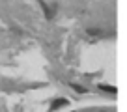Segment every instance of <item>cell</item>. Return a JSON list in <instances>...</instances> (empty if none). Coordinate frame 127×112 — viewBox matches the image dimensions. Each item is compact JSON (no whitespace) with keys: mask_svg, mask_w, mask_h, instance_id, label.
Wrapping results in <instances>:
<instances>
[{"mask_svg":"<svg viewBox=\"0 0 127 112\" xmlns=\"http://www.w3.org/2000/svg\"><path fill=\"white\" fill-rule=\"evenodd\" d=\"M39 4H41V8H43V11H45V17H47V19H51V17H52V11L49 9V6L45 4L43 0H39Z\"/></svg>","mask_w":127,"mask_h":112,"instance_id":"7a4b0ae2","label":"cell"},{"mask_svg":"<svg viewBox=\"0 0 127 112\" xmlns=\"http://www.w3.org/2000/svg\"><path fill=\"white\" fill-rule=\"evenodd\" d=\"M71 88L75 90V92H79V93H86V88H82V86H79V84H71Z\"/></svg>","mask_w":127,"mask_h":112,"instance_id":"277c9868","label":"cell"},{"mask_svg":"<svg viewBox=\"0 0 127 112\" xmlns=\"http://www.w3.org/2000/svg\"><path fill=\"white\" fill-rule=\"evenodd\" d=\"M69 101L67 99H56V101H52V105H51V112L52 110H56V108H62L64 105H67Z\"/></svg>","mask_w":127,"mask_h":112,"instance_id":"6da1fadb","label":"cell"},{"mask_svg":"<svg viewBox=\"0 0 127 112\" xmlns=\"http://www.w3.org/2000/svg\"><path fill=\"white\" fill-rule=\"evenodd\" d=\"M99 90H103V92H107V93H116L114 86H107V84H99Z\"/></svg>","mask_w":127,"mask_h":112,"instance_id":"3957f363","label":"cell"},{"mask_svg":"<svg viewBox=\"0 0 127 112\" xmlns=\"http://www.w3.org/2000/svg\"><path fill=\"white\" fill-rule=\"evenodd\" d=\"M97 112H107V110H97Z\"/></svg>","mask_w":127,"mask_h":112,"instance_id":"5b68a950","label":"cell"}]
</instances>
